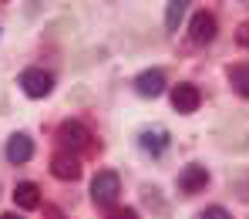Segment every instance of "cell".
<instances>
[{
    "label": "cell",
    "instance_id": "obj_2",
    "mask_svg": "<svg viewBox=\"0 0 249 219\" xmlns=\"http://www.w3.org/2000/svg\"><path fill=\"white\" fill-rule=\"evenodd\" d=\"M118 192H122V179L118 172H111V169H105V172L94 175V182H91V199H94V206H115L118 202Z\"/></svg>",
    "mask_w": 249,
    "mask_h": 219
},
{
    "label": "cell",
    "instance_id": "obj_7",
    "mask_svg": "<svg viewBox=\"0 0 249 219\" xmlns=\"http://www.w3.org/2000/svg\"><path fill=\"white\" fill-rule=\"evenodd\" d=\"M51 172H54V179H61V182H74L81 175V162H78L74 152H57L51 159Z\"/></svg>",
    "mask_w": 249,
    "mask_h": 219
},
{
    "label": "cell",
    "instance_id": "obj_18",
    "mask_svg": "<svg viewBox=\"0 0 249 219\" xmlns=\"http://www.w3.org/2000/svg\"><path fill=\"white\" fill-rule=\"evenodd\" d=\"M0 219H20V216H14V213H7V216H0Z\"/></svg>",
    "mask_w": 249,
    "mask_h": 219
},
{
    "label": "cell",
    "instance_id": "obj_17",
    "mask_svg": "<svg viewBox=\"0 0 249 219\" xmlns=\"http://www.w3.org/2000/svg\"><path fill=\"white\" fill-rule=\"evenodd\" d=\"M44 219H64V213L57 206H44Z\"/></svg>",
    "mask_w": 249,
    "mask_h": 219
},
{
    "label": "cell",
    "instance_id": "obj_15",
    "mask_svg": "<svg viewBox=\"0 0 249 219\" xmlns=\"http://www.w3.org/2000/svg\"><path fill=\"white\" fill-rule=\"evenodd\" d=\"M108 219H138V213L124 206V209H111V213H108Z\"/></svg>",
    "mask_w": 249,
    "mask_h": 219
},
{
    "label": "cell",
    "instance_id": "obj_8",
    "mask_svg": "<svg viewBox=\"0 0 249 219\" xmlns=\"http://www.w3.org/2000/svg\"><path fill=\"white\" fill-rule=\"evenodd\" d=\"M206 185H209L206 165H185V169L178 172V189H182L185 196H196V192H202Z\"/></svg>",
    "mask_w": 249,
    "mask_h": 219
},
{
    "label": "cell",
    "instance_id": "obj_11",
    "mask_svg": "<svg viewBox=\"0 0 249 219\" xmlns=\"http://www.w3.org/2000/svg\"><path fill=\"white\" fill-rule=\"evenodd\" d=\"M142 148H145V152H152V155H162V152L168 148V131L165 128L142 131Z\"/></svg>",
    "mask_w": 249,
    "mask_h": 219
},
{
    "label": "cell",
    "instance_id": "obj_13",
    "mask_svg": "<svg viewBox=\"0 0 249 219\" xmlns=\"http://www.w3.org/2000/svg\"><path fill=\"white\" fill-rule=\"evenodd\" d=\"M229 81H232V88H236L243 98H249V64H236V68H229Z\"/></svg>",
    "mask_w": 249,
    "mask_h": 219
},
{
    "label": "cell",
    "instance_id": "obj_1",
    "mask_svg": "<svg viewBox=\"0 0 249 219\" xmlns=\"http://www.w3.org/2000/svg\"><path fill=\"white\" fill-rule=\"evenodd\" d=\"M57 145H61V152H74V155L94 148L91 131L84 128L81 122H61V128H57Z\"/></svg>",
    "mask_w": 249,
    "mask_h": 219
},
{
    "label": "cell",
    "instance_id": "obj_3",
    "mask_svg": "<svg viewBox=\"0 0 249 219\" xmlns=\"http://www.w3.org/2000/svg\"><path fill=\"white\" fill-rule=\"evenodd\" d=\"M17 85L24 88V94H31V98H44V94L54 91V78L47 71H41V68H27V71H20Z\"/></svg>",
    "mask_w": 249,
    "mask_h": 219
},
{
    "label": "cell",
    "instance_id": "obj_12",
    "mask_svg": "<svg viewBox=\"0 0 249 219\" xmlns=\"http://www.w3.org/2000/svg\"><path fill=\"white\" fill-rule=\"evenodd\" d=\"M185 10H189V0H168V10H165V27L168 31H178Z\"/></svg>",
    "mask_w": 249,
    "mask_h": 219
},
{
    "label": "cell",
    "instance_id": "obj_5",
    "mask_svg": "<svg viewBox=\"0 0 249 219\" xmlns=\"http://www.w3.org/2000/svg\"><path fill=\"white\" fill-rule=\"evenodd\" d=\"M135 91H138L142 98H159V94L165 91V71H162V68L142 71V74L135 78Z\"/></svg>",
    "mask_w": 249,
    "mask_h": 219
},
{
    "label": "cell",
    "instance_id": "obj_4",
    "mask_svg": "<svg viewBox=\"0 0 249 219\" xmlns=\"http://www.w3.org/2000/svg\"><path fill=\"white\" fill-rule=\"evenodd\" d=\"M215 34H219L215 17H212L209 10H199V14L192 17V24H189V37H192V44H212Z\"/></svg>",
    "mask_w": 249,
    "mask_h": 219
},
{
    "label": "cell",
    "instance_id": "obj_6",
    "mask_svg": "<svg viewBox=\"0 0 249 219\" xmlns=\"http://www.w3.org/2000/svg\"><path fill=\"white\" fill-rule=\"evenodd\" d=\"M199 101H202V94H199L196 85H175L172 88V108L178 115H192L199 108Z\"/></svg>",
    "mask_w": 249,
    "mask_h": 219
},
{
    "label": "cell",
    "instance_id": "obj_16",
    "mask_svg": "<svg viewBox=\"0 0 249 219\" xmlns=\"http://www.w3.org/2000/svg\"><path fill=\"white\" fill-rule=\"evenodd\" d=\"M236 41H239V47H249V20L236 31Z\"/></svg>",
    "mask_w": 249,
    "mask_h": 219
},
{
    "label": "cell",
    "instance_id": "obj_10",
    "mask_svg": "<svg viewBox=\"0 0 249 219\" xmlns=\"http://www.w3.org/2000/svg\"><path fill=\"white\" fill-rule=\"evenodd\" d=\"M14 202H17L20 209H37V206H41V189H37L34 182H17Z\"/></svg>",
    "mask_w": 249,
    "mask_h": 219
},
{
    "label": "cell",
    "instance_id": "obj_14",
    "mask_svg": "<svg viewBox=\"0 0 249 219\" xmlns=\"http://www.w3.org/2000/svg\"><path fill=\"white\" fill-rule=\"evenodd\" d=\"M202 219H229V213H226L222 206H209L206 213H202Z\"/></svg>",
    "mask_w": 249,
    "mask_h": 219
},
{
    "label": "cell",
    "instance_id": "obj_9",
    "mask_svg": "<svg viewBox=\"0 0 249 219\" xmlns=\"http://www.w3.org/2000/svg\"><path fill=\"white\" fill-rule=\"evenodd\" d=\"M7 159H10L14 165H24V162H31V159H34V142H31L24 131L10 135V138H7Z\"/></svg>",
    "mask_w": 249,
    "mask_h": 219
}]
</instances>
